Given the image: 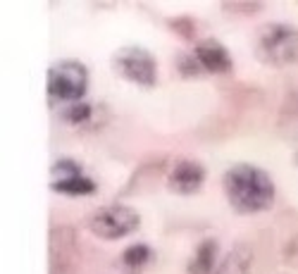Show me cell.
Listing matches in <instances>:
<instances>
[{
    "instance_id": "6da1fadb",
    "label": "cell",
    "mask_w": 298,
    "mask_h": 274,
    "mask_svg": "<svg viewBox=\"0 0 298 274\" xmlns=\"http://www.w3.org/2000/svg\"><path fill=\"white\" fill-rule=\"evenodd\" d=\"M225 191L232 208L244 215L267 210L274 203V184L270 174L255 164H236L225 176Z\"/></svg>"
},
{
    "instance_id": "7a4b0ae2",
    "label": "cell",
    "mask_w": 298,
    "mask_h": 274,
    "mask_svg": "<svg viewBox=\"0 0 298 274\" xmlns=\"http://www.w3.org/2000/svg\"><path fill=\"white\" fill-rule=\"evenodd\" d=\"M258 50L262 60L277 67L298 62V29L291 24H270L260 31Z\"/></svg>"
},
{
    "instance_id": "3957f363",
    "label": "cell",
    "mask_w": 298,
    "mask_h": 274,
    "mask_svg": "<svg viewBox=\"0 0 298 274\" xmlns=\"http://www.w3.org/2000/svg\"><path fill=\"white\" fill-rule=\"evenodd\" d=\"M48 93L53 101L79 103L86 93V69L77 60H64L50 67L48 74Z\"/></svg>"
},
{
    "instance_id": "277c9868",
    "label": "cell",
    "mask_w": 298,
    "mask_h": 274,
    "mask_svg": "<svg viewBox=\"0 0 298 274\" xmlns=\"http://www.w3.org/2000/svg\"><path fill=\"white\" fill-rule=\"evenodd\" d=\"M138 227V215L127 205H108L89 217V229L100 238H122Z\"/></svg>"
},
{
    "instance_id": "5b68a950",
    "label": "cell",
    "mask_w": 298,
    "mask_h": 274,
    "mask_svg": "<svg viewBox=\"0 0 298 274\" xmlns=\"http://www.w3.org/2000/svg\"><path fill=\"white\" fill-rule=\"evenodd\" d=\"M115 67L124 79L143 83V86H151L155 81V74H158L153 55L143 48H122L115 55Z\"/></svg>"
},
{
    "instance_id": "8992f818",
    "label": "cell",
    "mask_w": 298,
    "mask_h": 274,
    "mask_svg": "<svg viewBox=\"0 0 298 274\" xmlns=\"http://www.w3.org/2000/svg\"><path fill=\"white\" fill-rule=\"evenodd\" d=\"M203 184V167L193 160H181L170 174V186L177 193L186 196V193L198 191V186Z\"/></svg>"
},
{
    "instance_id": "52a82bcc",
    "label": "cell",
    "mask_w": 298,
    "mask_h": 274,
    "mask_svg": "<svg viewBox=\"0 0 298 274\" xmlns=\"http://www.w3.org/2000/svg\"><path fill=\"white\" fill-rule=\"evenodd\" d=\"M196 60H198L205 69H210V72H225V69H229V64H232L229 53H227L225 46H219L217 41L200 43V46L196 48Z\"/></svg>"
},
{
    "instance_id": "ba28073f",
    "label": "cell",
    "mask_w": 298,
    "mask_h": 274,
    "mask_svg": "<svg viewBox=\"0 0 298 274\" xmlns=\"http://www.w3.org/2000/svg\"><path fill=\"white\" fill-rule=\"evenodd\" d=\"M251 265H253V255L251 248L246 246H236L229 257L225 260V265L217 274H251Z\"/></svg>"
},
{
    "instance_id": "9c48e42d",
    "label": "cell",
    "mask_w": 298,
    "mask_h": 274,
    "mask_svg": "<svg viewBox=\"0 0 298 274\" xmlns=\"http://www.w3.org/2000/svg\"><path fill=\"white\" fill-rule=\"evenodd\" d=\"M215 257H217V243L215 241H205L200 243V248L196 250V260L191 265L193 274H210L215 269Z\"/></svg>"
},
{
    "instance_id": "30bf717a",
    "label": "cell",
    "mask_w": 298,
    "mask_h": 274,
    "mask_svg": "<svg viewBox=\"0 0 298 274\" xmlns=\"http://www.w3.org/2000/svg\"><path fill=\"white\" fill-rule=\"evenodd\" d=\"M55 189L62 193H69V196H86V193L93 191V184L84 174H77V176H69V179H62V181H55Z\"/></svg>"
}]
</instances>
